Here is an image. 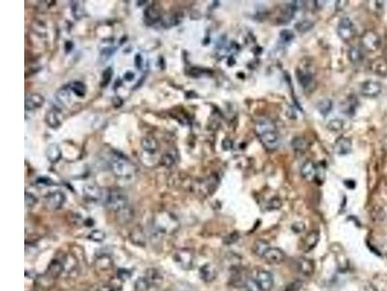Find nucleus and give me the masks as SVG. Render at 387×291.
<instances>
[{
    "mask_svg": "<svg viewBox=\"0 0 387 291\" xmlns=\"http://www.w3.org/2000/svg\"><path fill=\"white\" fill-rule=\"evenodd\" d=\"M381 45L379 35L373 30H368L361 36V48L367 52H375Z\"/></svg>",
    "mask_w": 387,
    "mask_h": 291,
    "instance_id": "nucleus-6",
    "label": "nucleus"
},
{
    "mask_svg": "<svg viewBox=\"0 0 387 291\" xmlns=\"http://www.w3.org/2000/svg\"><path fill=\"white\" fill-rule=\"evenodd\" d=\"M81 3L82 2H80V1H75L72 4V14H73L74 18L77 20H79L84 15L83 5Z\"/></svg>",
    "mask_w": 387,
    "mask_h": 291,
    "instance_id": "nucleus-34",
    "label": "nucleus"
},
{
    "mask_svg": "<svg viewBox=\"0 0 387 291\" xmlns=\"http://www.w3.org/2000/svg\"><path fill=\"white\" fill-rule=\"evenodd\" d=\"M339 37L346 42L352 39L355 35V27L349 18H342L337 27Z\"/></svg>",
    "mask_w": 387,
    "mask_h": 291,
    "instance_id": "nucleus-7",
    "label": "nucleus"
},
{
    "mask_svg": "<svg viewBox=\"0 0 387 291\" xmlns=\"http://www.w3.org/2000/svg\"><path fill=\"white\" fill-rule=\"evenodd\" d=\"M135 61H136V65H137V67H138V68H141L142 65V55H141V54H137V55H136Z\"/></svg>",
    "mask_w": 387,
    "mask_h": 291,
    "instance_id": "nucleus-44",
    "label": "nucleus"
},
{
    "mask_svg": "<svg viewBox=\"0 0 387 291\" xmlns=\"http://www.w3.org/2000/svg\"><path fill=\"white\" fill-rule=\"evenodd\" d=\"M255 132L260 143L268 151H275L280 144V134L275 123L268 119H260L255 124Z\"/></svg>",
    "mask_w": 387,
    "mask_h": 291,
    "instance_id": "nucleus-1",
    "label": "nucleus"
},
{
    "mask_svg": "<svg viewBox=\"0 0 387 291\" xmlns=\"http://www.w3.org/2000/svg\"><path fill=\"white\" fill-rule=\"evenodd\" d=\"M180 17L177 14L170 15L165 18L164 25L167 27H174L180 23Z\"/></svg>",
    "mask_w": 387,
    "mask_h": 291,
    "instance_id": "nucleus-37",
    "label": "nucleus"
},
{
    "mask_svg": "<svg viewBox=\"0 0 387 291\" xmlns=\"http://www.w3.org/2000/svg\"><path fill=\"white\" fill-rule=\"evenodd\" d=\"M64 272V258H54L49 265L47 275L51 278H56Z\"/></svg>",
    "mask_w": 387,
    "mask_h": 291,
    "instance_id": "nucleus-16",
    "label": "nucleus"
},
{
    "mask_svg": "<svg viewBox=\"0 0 387 291\" xmlns=\"http://www.w3.org/2000/svg\"><path fill=\"white\" fill-rule=\"evenodd\" d=\"M294 38H295V34H294V32L291 31V30L284 29V30H282L281 33H280V39L282 40V42L284 43V44L291 43Z\"/></svg>",
    "mask_w": 387,
    "mask_h": 291,
    "instance_id": "nucleus-39",
    "label": "nucleus"
},
{
    "mask_svg": "<svg viewBox=\"0 0 387 291\" xmlns=\"http://www.w3.org/2000/svg\"><path fill=\"white\" fill-rule=\"evenodd\" d=\"M142 149L148 154H156L160 148L159 142L153 137H144L142 140Z\"/></svg>",
    "mask_w": 387,
    "mask_h": 291,
    "instance_id": "nucleus-27",
    "label": "nucleus"
},
{
    "mask_svg": "<svg viewBox=\"0 0 387 291\" xmlns=\"http://www.w3.org/2000/svg\"><path fill=\"white\" fill-rule=\"evenodd\" d=\"M254 279L259 291H271L274 286L273 275L266 270H258Z\"/></svg>",
    "mask_w": 387,
    "mask_h": 291,
    "instance_id": "nucleus-8",
    "label": "nucleus"
},
{
    "mask_svg": "<svg viewBox=\"0 0 387 291\" xmlns=\"http://www.w3.org/2000/svg\"><path fill=\"white\" fill-rule=\"evenodd\" d=\"M69 88H70L71 92L75 93L78 97H84L87 93V88L82 82H78V81L72 82L69 85Z\"/></svg>",
    "mask_w": 387,
    "mask_h": 291,
    "instance_id": "nucleus-29",
    "label": "nucleus"
},
{
    "mask_svg": "<svg viewBox=\"0 0 387 291\" xmlns=\"http://www.w3.org/2000/svg\"><path fill=\"white\" fill-rule=\"evenodd\" d=\"M46 123L52 129H57L62 124L61 111L57 108L51 109L46 115Z\"/></svg>",
    "mask_w": 387,
    "mask_h": 291,
    "instance_id": "nucleus-15",
    "label": "nucleus"
},
{
    "mask_svg": "<svg viewBox=\"0 0 387 291\" xmlns=\"http://www.w3.org/2000/svg\"><path fill=\"white\" fill-rule=\"evenodd\" d=\"M348 57L351 63L359 64L364 59V51L361 47H352L348 50Z\"/></svg>",
    "mask_w": 387,
    "mask_h": 291,
    "instance_id": "nucleus-25",
    "label": "nucleus"
},
{
    "mask_svg": "<svg viewBox=\"0 0 387 291\" xmlns=\"http://www.w3.org/2000/svg\"><path fill=\"white\" fill-rule=\"evenodd\" d=\"M174 162H175V159L170 153H166L162 157V164L165 165L166 167H171L174 164Z\"/></svg>",
    "mask_w": 387,
    "mask_h": 291,
    "instance_id": "nucleus-40",
    "label": "nucleus"
},
{
    "mask_svg": "<svg viewBox=\"0 0 387 291\" xmlns=\"http://www.w3.org/2000/svg\"><path fill=\"white\" fill-rule=\"evenodd\" d=\"M318 109L323 117L327 116L332 110V101L330 99H323L318 104Z\"/></svg>",
    "mask_w": 387,
    "mask_h": 291,
    "instance_id": "nucleus-32",
    "label": "nucleus"
},
{
    "mask_svg": "<svg viewBox=\"0 0 387 291\" xmlns=\"http://www.w3.org/2000/svg\"><path fill=\"white\" fill-rule=\"evenodd\" d=\"M269 248H270V246L267 242H265L263 240H258L255 242V244L253 246V252L255 255L263 258L265 252L268 251Z\"/></svg>",
    "mask_w": 387,
    "mask_h": 291,
    "instance_id": "nucleus-28",
    "label": "nucleus"
},
{
    "mask_svg": "<svg viewBox=\"0 0 387 291\" xmlns=\"http://www.w3.org/2000/svg\"><path fill=\"white\" fill-rule=\"evenodd\" d=\"M71 90L68 87H64L62 89H60L57 93H55V98L56 100L58 101V103H60L61 105H64V106H68L71 104Z\"/></svg>",
    "mask_w": 387,
    "mask_h": 291,
    "instance_id": "nucleus-26",
    "label": "nucleus"
},
{
    "mask_svg": "<svg viewBox=\"0 0 387 291\" xmlns=\"http://www.w3.org/2000/svg\"><path fill=\"white\" fill-rule=\"evenodd\" d=\"M326 126H327V129H328V130L334 131V132H338V131H341V130L344 128V121L340 119H331V120L327 123Z\"/></svg>",
    "mask_w": 387,
    "mask_h": 291,
    "instance_id": "nucleus-33",
    "label": "nucleus"
},
{
    "mask_svg": "<svg viewBox=\"0 0 387 291\" xmlns=\"http://www.w3.org/2000/svg\"><path fill=\"white\" fill-rule=\"evenodd\" d=\"M37 185H53V182H52L51 179H49V178L43 177V178H39L38 180H37Z\"/></svg>",
    "mask_w": 387,
    "mask_h": 291,
    "instance_id": "nucleus-43",
    "label": "nucleus"
},
{
    "mask_svg": "<svg viewBox=\"0 0 387 291\" xmlns=\"http://www.w3.org/2000/svg\"><path fill=\"white\" fill-rule=\"evenodd\" d=\"M66 202V196L64 192L60 190H55L50 192L46 197H45V204L46 206L51 209V210H59L63 207V205Z\"/></svg>",
    "mask_w": 387,
    "mask_h": 291,
    "instance_id": "nucleus-10",
    "label": "nucleus"
},
{
    "mask_svg": "<svg viewBox=\"0 0 387 291\" xmlns=\"http://www.w3.org/2000/svg\"><path fill=\"white\" fill-rule=\"evenodd\" d=\"M174 261L180 268L184 270H190L195 265V256L193 252L189 250H180L175 252Z\"/></svg>",
    "mask_w": 387,
    "mask_h": 291,
    "instance_id": "nucleus-9",
    "label": "nucleus"
},
{
    "mask_svg": "<svg viewBox=\"0 0 387 291\" xmlns=\"http://www.w3.org/2000/svg\"><path fill=\"white\" fill-rule=\"evenodd\" d=\"M112 76H113V71H112V69L111 68H109V69H107L105 72L103 73V86H106L110 81H111V79H112Z\"/></svg>",
    "mask_w": 387,
    "mask_h": 291,
    "instance_id": "nucleus-42",
    "label": "nucleus"
},
{
    "mask_svg": "<svg viewBox=\"0 0 387 291\" xmlns=\"http://www.w3.org/2000/svg\"><path fill=\"white\" fill-rule=\"evenodd\" d=\"M317 169H318V166H316V164L313 161L308 160L301 167V175L307 181L310 182L316 181Z\"/></svg>",
    "mask_w": 387,
    "mask_h": 291,
    "instance_id": "nucleus-18",
    "label": "nucleus"
},
{
    "mask_svg": "<svg viewBox=\"0 0 387 291\" xmlns=\"http://www.w3.org/2000/svg\"><path fill=\"white\" fill-rule=\"evenodd\" d=\"M370 68L375 75L384 77L387 75V60L383 57H377L372 61Z\"/></svg>",
    "mask_w": 387,
    "mask_h": 291,
    "instance_id": "nucleus-19",
    "label": "nucleus"
},
{
    "mask_svg": "<svg viewBox=\"0 0 387 291\" xmlns=\"http://www.w3.org/2000/svg\"><path fill=\"white\" fill-rule=\"evenodd\" d=\"M314 27V24L309 21V20H302L300 22H298L297 25H296V28H297L298 32H301V33H304V32H307L311 30Z\"/></svg>",
    "mask_w": 387,
    "mask_h": 291,
    "instance_id": "nucleus-35",
    "label": "nucleus"
},
{
    "mask_svg": "<svg viewBox=\"0 0 387 291\" xmlns=\"http://www.w3.org/2000/svg\"><path fill=\"white\" fill-rule=\"evenodd\" d=\"M292 146L293 148L296 150V151H299V152H303V151H306L309 143L307 142L306 139L302 138V137H296L293 142H292Z\"/></svg>",
    "mask_w": 387,
    "mask_h": 291,
    "instance_id": "nucleus-31",
    "label": "nucleus"
},
{
    "mask_svg": "<svg viewBox=\"0 0 387 291\" xmlns=\"http://www.w3.org/2000/svg\"><path fill=\"white\" fill-rule=\"evenodd\" d=\"M131 240L136 244V245H144L145 243V236H144V233L142 232V230H136L133 232V234L131 235Z\"/></svg>",
    "mask_w": 387,
    "mask_h": 291,
    "instance_id": "nucleus-36",
    "label": "nucleus"
},
{
    "mask_svg": "<svg viewBox=\"0 0 387 291\" xmlns=\"http://www.w3.org/2000/svg\"><path fill=\"white\" fill-rule=\"evenodd\" d=\"M200 276L204 281L210 282V281L214 280L217 276L216 268L212 264L204 265L200 269Z\"/></svg>",
    "mask_w": 387,
    "mask_h": 291,
    "instance_id": "nucleus-22",
    "label": "nucleus"
},
{
    "mask_svg": "<svg viewBox=\"0 0 387 291\" xmlns=\"http://www.w3.org/2000/svg\"><path fill=\"white\" fill-rule=\"evenodd\" d=\"M144 19L148 26L156 24L161 19V13L159 8L156 5L148 6L144 11Z\"/></svg>",
    "mask_w": 387,
    "mask_h": 291,
    "instance_id": "nucleus-20",
    "label": "nucleus"
},
{
    "mask_svg": "<svg viewBox=\"0 0 387 291\" xmlns=\"http://www.w3.org/2000/svg\"><path fill=\"white\" fill-rule=\"evenodd\" d=\"M45 98L39 93H28L26 96V111H35L44 105Z\"/></svg>",
    "mask_w": 387,
    "mask_h": 291,
    "instance_id": "nucleus-14",
    "label": "nucleus"
},
{
    "mask_svg": "<svg viewBox=\"0 0 387 291\" xmlns=\"http://www.w3.org/2000/svg\"><path fill=\"white\" fill-rule=\"evenodd\" d=\"M320 241V233L318 231H312L302 239L299 249L303 252H310L313 251Z\"/></svg>",
    "mask_w": 387,
    "mask_h": 291,
    "instance_id": "nucleus-12",
    "label": "nucleus"
},
{
    "mask_svg": "<svg viewBox=\"0 0 387 291\" xmlns=\"http://www.w3.org/2000/svg\"><path fill=\"white\" fill-rule=\"evenodd\" d=\"M297 270L304 276L309 277L314 273L315 266L312 260L307 259V258H299L297 261Z\"/></svg>",
    "mask_w": 387,
    "mask_h": 291,
    "instance_id": "nucleus-21",
    "label": "nucleus"
},
{
    "mask_svg": "<svg viewBox=\"0 0 387 291\" xmlns=\"http://www.w3.org/2000/svg\"><path fill=\"white\" fill-rule=\"evenodd\" d=\"M37 203V198L32 193L26 192V205L27 208H33Z\"/></svg>",
    "mask_w": 387,
    "mask_h": 291,
    "instance_id": "nucleus-41",
    "label": "nucleus"
},
{
    "mask_svg": "<svg viewBox=\"0 0 387 291\" xmlns=\"http://www.w3.org/2000/svg\"><path fill=\"white\" fill-rule=\"evenodd\" d=\"M361 291H376L375 290V288H374L373 286H371V285H366V286H364L363 288H362Z\"/></svg>",
    "mask_w": 387,
    "mask_h": 291,
    "instance_id": "nucleus-46",
    "label": "nucleus"
},
{
    "mask_svg": "<svg viewBox=\"0 0 387 291\" xmlns=\"http://www.w3.org/2000/svg\"><path fill=\"white\" fill-rule=\"evenodd\" d=\"M113 264V261L109 255H101L96 259L95 265L101 270H108Z\"/></svg>",
    "mask_w": 387,
    "mask_h": 291,
    "instance_id": "nucleus-30",
    "label": "nucleus"
},
{
    "mask_svg": "<svg viewBox=\"0 0 387 291\" xmlns=\"http://www.w3.org/2000/svg\"><path fill=\"white\" fill-rule=\"evenodd\" d=\"M179 228L178 220L170 212H160L155 216L152 225L153 238H161L165 235H172Z\"/></svg>",
    "mask_w": 387,
    "mask_h": 291,
    "instance_id": "nucleus-2",
    "label": "nucleus"
},
{
    "mask_svg": "<svg viewBox=\"0 0 387 291\" xmlns=\"http://www.w3.org/2000/svg\"><path fill=\"white\" fill-rule=\"evenodd\" d=\"M110 166L113 173L117 178L123 180H130L135 175V167L130 162L119 154H115L110 159Z\"/></svg>",
    "mask_w": 387,
    "mask_h": 291,
    "instance_id": "nucleus-3",
    "label": "nucleus"
},
{
    "mask_svg": "<svg viewBox=\"0 0 387 291\" xmlns=\"http://www.w3.org/2000/svg\"><path fill=\"white\" fill-rule=\"evenodd\" d=\"M106 205L111 211L117 214L129 207L127 196L119 190H112L109 192L106 198Z\"/></svg>",
    "mask_w": 387,
    "mask_h": 291,
    "instance_id": "nucleus-5",
    "label": "nucleus"
},
{
    "mask_svg": "<svg viewBox=\"0 0 387 291\" xmlns=\"http://www.w3.org/2000/svg\"><path fill=\"white\" fill-rule=\"evenodd\" d=\"M352 150V145H351V140L342 137L337 140V142L334 146V152L339 156H346L348 155Z\"/></svg>",
    "mask_w": 387,
    "mask_h": 291,
    "instance_id": "nucleus-17",
    "label": "nucleus"
},
{
    "mask_svg": "<svg viewBox=\"0 0 387 291\" xmlns=\"http://www.w3.org/2000/svg\"><path fill=\"white\" fill-rule=\"evenodd\" d=\"M46 156H47L50 162H52V163L58 162L62 157V153H61L59 146L57 144H54V143L49 145V147L47 148V151H46Z\"/></svg>",
    "mask_w": 387,
    "mask_h": 291,
    "instance_id": "nucleus-24",
    "label": "nucleus"
},
{
    "mask_svg": "<svg viewBox=\"0 0 387 291\" xmlns=\"http://www.w3.org/2000/svg\"><path fill=\"white\" fill-rule=\"evenodd\" d=\"M297 78L299 85L302 87L305 93H312L317 87V80L312 70V65L307 61H303V64L297 67Z\"/></svg>",
    "mask_w": 387,
    "mask_h": 291,
    "instance_id": "nucleus-4",
    "label": "nucleus"
},
{
    "mask_svg": "<svg viewBox=\"0 0 387 291\" xmlns=\"http://www.w3.org/2000/svg\"><path fill=\"white\" fill-rule=\"evenodd\" d=\"M134 78H135V74L132 71L126 72L125 75H124V79L126 80V81H132Z\"/></svg>",
    "mask_w": 387,
    "mask_h": 291,
    "instance_id": "nucleus-45",
    "label": "nucleus"
},
{
    "mask_svg": "<svg viewBox=\"0 0 387 291\" xmlns=\"http://www.w3.org/2000/svg\"><path fill=\"white\" fill-rule=\"evenodd\" d=\"M88 239L91 240V241H93V242L101 243L106 239V234H105V232L102 231V230H93V231H91L90 234L88 235Z\"/></svg>",
    "mask_w": 387,
    "mask_h": 291,
    "instance_id": "nucleus-38",
    "label": "nucleus"
},
{
    "mask_svg": "<svg viewBox=\"0 0 387 291\" xmlns=\"http://www.w3.org/2000/svg\"><path fill=\"white\" fill-rule=\"evenodd\" d=\"M264 261L269 264H280L285 259V253L279 248H269L263 256Z\"/></svg>",
    "mask_w": 387,
    "mask_h": 291,
    "instance_id": "nucleus-13",
    "label": "nucleus"
},
{
    "mask_svg": "<svg viewBox=\"0 0 387 291\" xmlns=\"http://www.w3.org/2000/svg\"><path fill=\"white\" fill-rule=\"evenodd\" d=\"M83 195L87 200L97 201L102 197V190L95 185H86L83 187Z\"/></svg>",
    "mask_w": 387,
    "mask_h": 291,
    "instance_id": "nucleus-23",
    "label": "nucleus"
},
{
    "mask_svg": "<svg viewBox=\"0 0 387 291\" xmlns=\"http://www.w3.org/2000/svg\"><path fill=\"white\" fill-rule=\"evenodd\" d=\"M382 91V86L380 83L374 81V80H368L362 83L360 86V93L365 97L374 98L378 96Z\"/></svg>",
    "mask_w": 387,
    "mask_h": 291,
    "instance_id": "nucleus-11",
    "label": "nucleus"
}]
</instances>
